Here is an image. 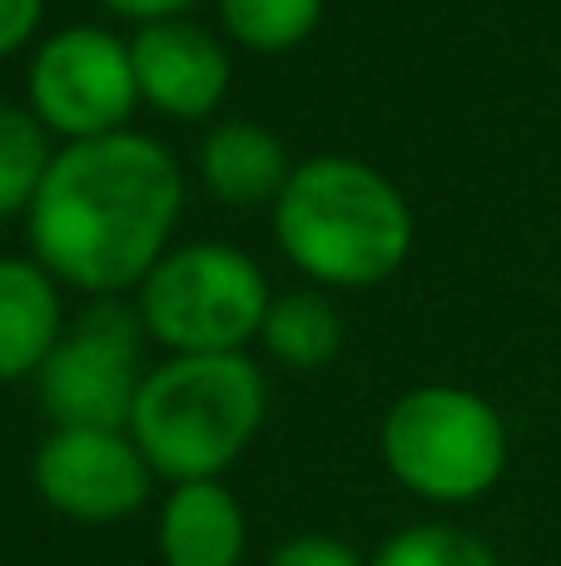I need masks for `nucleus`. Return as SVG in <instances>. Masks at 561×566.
Returning a JSON list of instances; mask_svg holds the SVG:
<instances>
[{
    "label": "nucleus",
    "mask_w": 561,
    "mask_h": 566,
    "mask_svg": "<svg viewBox=\"0 0 561 566\" xmlns=\"http://www.w3.org/2000/svg\"><path fill=\"white\" fill-rule=\"evenodd\" d=\"M343 313L324 289H294L274 293L264 313L258 343L264 353L288 373H318L343 353Z\"/></svg>",
    "instance_id": "13"
},
{
    "label": "nucleus",
    "mask_w": 561,
    "mask_h": 566,
    "mask_svg": "<svg viewBox=\"0 0 561 566\" xmlns=\"http://www.w3.org/2000/svg\"><path fill=\"white\" fill-rule=\"evenodd\" d=\"M40 25H45V0H0V60L35 45Z\"/></svg>",
    "instance_id": "18"
},
{
    "label": "nucleus",
    "mask_w": 561,
    "mask_h": 566,
    "mask_svg": "<svg viewBox=\"0 0 561 566\" xmlns=\"http://www.w3.org/2000/svg\"><path fill=\"white\" fill-rule=\"evenodd\" d=\"M274 303L264 269L234 244L169 249L135 289V308L149 343L165 353H244L258 343Z\"/></svg>",
    "instance_id": "5"
},
{
    "label": "nucleus",
    "mask_w": 561,
    "mask_h": 566,
    "mask_svg": "<svg viewBox=\"0 0 561 566\" xmlns=\"http://www.w3.org/2000/svg\"><path fill=\"white\" fill-rule=\"evenodd\" d=\"M55 165V135L30 105L0 99V219H25Z\"/></svg>",
    "instance_id": "14"
},
{
    "label": "nucleus",
    "mask_w": 561,
    "mask_h": 566,
    "mask_svg": "<svg viewBox=\"0 0 561 566\" xmlns=\"http://www.w3.org/2000/svg\"><path fill=\"white\" fill-rule=\"evenodd\" d=\"M413 234L403 189L353 155L304 159L274 199V239L314 289H378L407 264Z\"/></svg>",
    "instance_id": "2"
},
{
    "label": "nucleus",
    "mask_w": 561,
    "mask_h": 566,
    "mask_svg": "<svg viewBox=\"0 0 561 566\" xmlns=\"http://www.w3.org/2000/svg\"><path fill=\"white\" fill-rule=\"evenodd\" d=\"M288 175H294L288 145L258 119H219L199 145V179L229 209H274Z\"/></svg>",
    "instance_id": "11"
},
{
    "label": "nucleus",
    "mask_w": 561,
    "mask_h": 566,
    "mask_svg": "<svg viewBox=\"0 0 561 566\" xmlns=\"http://www.w3.org/2000/svg\"><path fill=\"white\" fill-rule=\"evenodd\" d=\"M378 458L417 502L467 507L502 482L512 438L502 412L483 392L457 382H423L383 412Z\"/></svg>",
    "instance_id": "4"
},
{
    "label": "nucleus",
    "mask_w": 561,
    "mask_h": 566,
    "mask_svg": "<svg viewBox=\"0 0 561 566\" xmlns=\"http://www.w3.org/2000/svg\"><path fill=\"white\" fill-rule=\"evenodd\" d=\"M219 35L254 55L298 50L324 20V0H214Z\"/></svg>",
    "instance_id": "15"
},
{
    "label": "nucleus",
    "mask_w": 561,
    "mask_h": 566,
    "mask_svg": "<svg viewBox=\"0 0 561 566\" xmlns=\"http://www.w3.org/2000/svg\"><path fill=\"white\" fill-rule=\"evenodd\" d=\"M368 566H502V562L477 532H463L453 522H417V527L393 532L368 557Z\"/></svg>",
    "instance_id": "16"
},
{
    "label": "nucleus",
    "mask_w": 561,
    "mask_h": 566,
    "mask_svg": "<svg viewBox=\"0 0 561 566\" xmlns=\"http://www.w3.org/2000/svg\"><path fill=\"white\" fill-rule=\"evenodd\" d=\"M264 566H368V557L358 547H348L343 537H328V532H298V537L278 542Z\"/></svg>",
    "instance_id": "17"
},
{
    "label": "nucleus",
    "mask_w": 561,
    "mask_h": 566,
    "mask_svg": "<svg viewBox=\"0 0 561 566\" xmlns=\"http://www.w3.org/2000/svg\"><path fill=\"white\" fill-rule=\"evenodd\" d=\"M184 214V169L155 135L75 139L55 149L45 185L25 214L30 259L60 289L125 298L169 254Z\"/></svg>",
    "instance_id": "1"
},
{
    "label": "nucleus",
    "mask_w": 561,
    "mask_h": 566,
    "mask_svg": "<svg viewBox=\"0 0 561 566\" xmlns=\"http://www.w3.org/2000/svg\"><path fill=\"white\" fill-rule=\"evenodd\" d=\"M129 60H135L139 80V105H149L165 119H179V125L219 115L229 99V85H234L229 40L219 30L199 25L194 15L135 25Z\"/></svg>",
    "instance_id": "9"
},
{
    "label": "nucleus",
    "mask_w": 561,
    "mask_h": 566,
    "mask_svg": "<svg viewBox=\"0 0 561 566\" xmlns=\"http://www.w3.org/2000/svg\"><path fill=\"white\" fill-rule=\"evenodd\" d=\"M40 502L85 527L125 522L155 492V468L129 428H50L30 462Z\"/></svg>",
    "instance_id": "8"
},
{
    "label": "nucleus",
    "mask_w": 561,
    "mask_h": 566,
    "mask_svg": "<svg viewBox=\"0 0 561 566\" xmlns=\"http://www.w3.org/2000/svg\"><path fill=\"white\" fill-rule=\"evenodd\" d=\"M65 333V303L50 269L30 254H0V382L35 378Z\"/></svg>",
    "instance_id": "12"
},
{
    "label": "nucleus",
    "mask_w": 561,
    "mask_h": 566,
    "mask_svg": "<svg viewBox=\"0 0 561 566\" xmlns=\"http://www.w3.org/2000/svg\"><path fill=\"white\" fill-rule=\"evenodd\" d=\"M25 105L65 145L129 129L139 109L129 40L105 25H65L35 40L25 65Z\"/></svg>",
    "instance_id": "7"
},
{
    "label": "nucleus",
    "mask_w": 561,
    "mask_h": 566,
    "mask_svg": "<svg viewBox=\"0 0 561 566\" xmlns=\"http://www.w3.org/2000/svg\"><path fill=\"white\" fill-rule=\"evenodd\" d=\"M145 323L125 298H89L35 373L50 428H129L145 382Z\"/></svg>",
    "instance_id": "6"
},
{
    "label": "nucleus",
    "mask_w": 561,
    "mask_h": 566,
    "mask_svg": "<svg viewBox=\"0 0 561 566\" xmlns=\"http://www.w3.org/2000/svg\"><path fill=\"white\" fill-rule=\"evenodd\" d=\"M264 412L268 378L248 353H169L139 382L129 438L169 488L209 482L248 452Z\"/></svg>",
    "instance_id": "3"
},
{
    "label": "nucleus",
    "mask_w": 561,
    "mask_h": 566,
    "mask_svg": "<svg viewBox=\"0 0 561 566\" xmlns=\"http://www.w3.org/2000/svg\"><path fill=\"white\" fill-rule=\"evenodd\" d=\"M109 15L135 20V25H155V20H179L199 6V0H99Z\"/></svg>",
    "instance_id": "19"
},
{
    "label": "nucleus",
    "mask_w": 561,
    "mask_h": 566,
    "mask_svg": "<svg viewBox=\"0 0 561 566\" xmlns=\"http://www.w3.org/2000/svg\"><path fill=\"white\" fill-rule=\"evenodd\" d=\"M155 547L165 566H239L248 547V517L224 478L174 482L159 507Z\"/></svg>",
    "instance_id": "10"
}]
</instances>
